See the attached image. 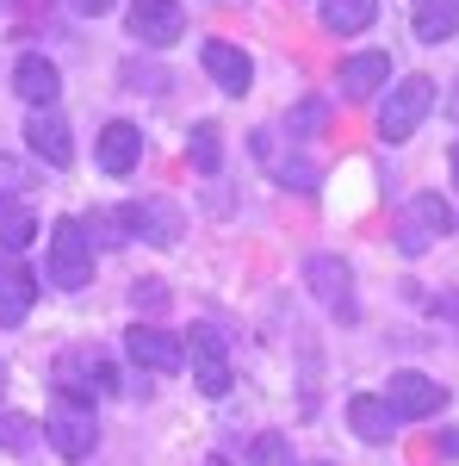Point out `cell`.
Returning a JSON list of instances; mask_svg holds the SVG:
<instances>
[{
	"label": "cell",
	"mask_w": 459,
	"mask_h": 466,
	"mask_svg": "<svg viewBox=\"0 0 459 466\" xmlns=\"http://www.w3.org/2000/svg\"><path fill=\"white\" fill-rule=\"evenodd\" d=\"M44 441H50L63 461H87V454H94V441H100V430H94V398L63 392V386H56L50 417H44Z\"/></svg>",
	"instance_id": "6da1fadb"
},
{
	"label": "cell",
	"mask_w": 459,
	"mask_h": 466,
	"mask_svg": "<svg viewBox=\"0 0 459 466\" xmlns=\"http://www.w3.org/2000/svg\"><path fill=\"white\" fill-rule=\"evenodd\" d=\"M50 287H63V292L94 287V237H87L81 218L50 224Z\"/></svg>",
	"instance_id": "7a4b0ae2"
},
{
	"label": "cell",
	"mask_w": 459,
	"mask_h": 466,
	"mask_svg": "<svg viewBox=\"0 0 459 466\" xmlns=\"http://www.w3.org/2000/svg\"><path fill=\"white\" fill-rule=\"evenodd\" d=\"M454 230H459L454 206H447L441 193H416V199L397 212V249L404 255H428L441 237H454Z\"/></svg>",
	"instance_id": "3957f363"
},
{
	"label": "cell",
	"mask_w": 459,
	"mask_h": 466,
	"mask_svg": "<svg viewBox=\"0 0 459 466\" xmlns=\"http://www.w3.org/2000/svg\"><path fill=\"white\" fill-rule=\"evenodd\" d=\"M428 106H434V81H428V75H404L385 94V106H379V137H385V144L416 137V125L428 118Z\"/></svg>",
	"instance_id": "277c9868"
},
{
	"label": "cell",
	"mask_w": 459,
	"mask_h": 466,
	"mask_svg": "<svg viewBox=\"0 0 459 466\" xmlns=\"http://www.w3.org/2000/svg\"><path fill=\"white\" fill-rule=\"evenodd\" d=\"M100 230H118V243L125 237H143V243H180V212L175 206H162V199H131V206H118L112 218H100Z\"/></svg>",
	"instance_id": "5b68a950"
},
{
	"label": "cell",
	"mask_w": 459,
	"mask_h": 466,
	"mask_svg": "<svg viewBox=\"0 0 459 466\" xmlns=\"http://www.w3.org/2000/svg\"><path fill=\"white\" fill-rule=\"evenodd\" d=\"M304 287L317 292V305L329 318H342V323L360 318V305H354V268L342 255H311V261H304Z\"/></svg>",
	"instance_id": "8992f818"
},
{
	"label": "cell",
	"mask_w": 459,
	"mask_h": 466,
	"mask_svg": "<svg viewBox=\"0 0 459 466\" xmlns=\"http://www.w3.org/2000/svg\"><path fill=\"white\" fill-rule=\"evenodd\" d=\"M186 367H193V386L205 398H224L236 386V373H230V349H224V336H217L212 323H199L193 336H186Z\"/></svg>",
	"instance_id": "52a82bcc"
},
{
	"label": "cell",
	"mask_w": 459,
	"mask_h": 466,
	"mask_svg": "<svg viewBox=\"0 0 459 466\" xmlns=\"http://www.w3.org/2000/svg\"><path fill=\"white\" fill-rule=\"evenodd\" d=\"M125 355L137 360L143 373H180L186 367V336L162 329V323H131L125 329Z\"/></svg>",
	"instance_id": "ba28073f"
},
{
	"label": "cell",
	"mask_w": 459,
	"mask_h": 466,
	"mask_svg": "<svg viewBox=\"0 0 459 466\" xmlns=\"http://www.w3.org/2000/svg\"><path fill=\"white\" fill-rule=\"evenodd\" d=\"M385 404L397 410V417L423 423V417H434V410L447 404V386H441V380H428V373H416V367H404V373H391Z\"/></svg>",
	"instance_id": "9c48e42d"
},
{
	"label": "cell",
	"mask_w": 459,
	"mask_h": 466,
	"mask_svg": "<svg viewBox=\"0 0 459 466\" xmlns=\"http://www.w3.org/2000/svg\"><path fill=\"white\" fill-rule=\"evenodd\" d=\"M131 37H143L149 50H168L186 37V6L180 0H131Z\"/></svg>",
	"instance_id": "30bf717a"
},
{
	"label": "cell",
	"mask_w": 459,
	"mask_h": 466,
	"mask_svg": "<svg viewBox=\"0 0 459 466\" xmlns=\"http://www.w3.org/2000/svg\"><path fill=\"white\" fill-rule=\"evenodd\" d=\"M13 94H19L25 106H56V94H63V69H56L50 56L25 50V56L13 63Z\"/></svg>",
	"instance_id": "8fae6325"
},
{
	"label": "cell",
	"mask_w": 459,
	"mask_h": 466,
	"mask_svg": "<svg viewBox=\"0 0 459 466\" xmlns=\"http://www.w3.org/2000/svg\"><path fill=\"white\" fill-rule=\"evenodd\" d=\"M25 144H32V156H37V162H50V168H69V162H75L69 125H63L50 106H32V118H25Z\"/></svg>",
	"instance_id": "7c38bea8"
},
{
	"label": "cell",
	"mask_w": 459,
	"mask_h": 466,
	"mask_svg": "<svg viewBox=\"0 0 459 466\" xmlns=\"http://www.w3.org/2000/svg\"><path fill=\"white\" fill-rule=\"evenodd\" d=\"M199 63H205V75H212L224 94H248V81H254V63H248L230 37H205L199 44Z\"/></svg>",
	"instance_id": "4fadbf2b"
},
{
	"label": "cell",
	"mask_w": 459,
	"mask_h": 466,
	"mask_svg": "<svg viewBox=\"0 0 459 466\" xmlns=\"http://www.w3.org/2000/svg\"><path fill=\"white\" fill-rule=\"evenodd\" d=\"M32 299H37V274L25 261H0V323H25L32 318Z\"/></svg>",
	"instance_id": "5bb4252c"
},
{
	"label": "cell",
	"mask_w": 459,
	"mask_h": 466,
	"mask_svg": "<svg viewBox=\"0 0 459 466\" xmlns=\"http://www.w3.org/2000/svg\"><path fill=\"white\" fill-rule=\"evenodd\" d=\"M94 156H100L106 175H131L137 156H143V131L131 125V118H112L106 131H100V149H94Z\"/></svg>",
	"instance_id": "9a60e30c"
},
{
	"label": "cell",
	"mask_w": 459,
	"mask_h": 466,
	"mask_svg": "<svg viewBox=\"0 0 459 466\" xmlns=\"http://www.w3.org/2000/svg\"><path fill=\"white\" fill-rule=\"evenodd\" d=\"M348 423H354L360 441H391V430H397L404 417L385 404V392H360V398H348Z\"/></svg>",
	"instance_id": "2e32d148"
},
{
	"label": "cell",
	"mask_w": 459,
	"mask_h": 466,
	"mask_svg": "<svg viewBox=\"0 0 459 466\" xmlns=\"http://www.w3.org/2000/svg\"><path fill=\"white\" fill-rule=\"evenodd\" d=\"M385 81H391V56H385V50H360V56H348V63H342V94H348V100L379 94Z\"/></svg>",
	"instance_id": "e0dca14e"
},
{
	"label": "cell",
	"mask_w": 459,
	"mask_h": 466,
	"mask_svg": "<svg viewBox=\"0 0 459 466\" xmlns=\"http://www.w3.org/2000/svg\"><path fill=\"white\" fill-rule=\"evenodd\" d=\"M254 149H261V162H267V168H274L285 187H298V193H317V168H311L304 156H280V149H274V131H261V137H254Z\"/></svg>",
	"instance_id": "ac0fdd59"
},
{
	"label": "cell",
	"mask_w": 459,
	"mask_h": 466,
	"mask_svg": "<svg viewBox=\"0 0 459 466\" xmlns=\"http://www.w3.org/2000/svg\"><path fill=\"white\" fill-rule=\"evenodd\" d=\"M373 19H379V0H323V32H335V37L366 32Z\"/></svg>",
	"instance_id": "d6986e66"
},
{
	"label": "cell",
	"mask_w": 459,
	"mask_h": 466,
	"mask_svg": "<svg viewBox=\"0 0 459 466\" xmlns=\"http://www.w3.org/2000/svg\"><path fill=\"white\" fill-rule=\"evenodd\" d=\"M459 32V0H416V37L423 44H447Z\"/></svg>",
	"instance_id": "ffe728a7"
},
{
	"label": "cell",
	"mask_w": 459,
	"mask_h": 466,
	"mask_svg": "<svg viewBox=\"0 0 459 466\" xmlns=\"http://www.w3.org/2000/svg\"><path fill=\"white\" fill-rule=\"evenodd\" d=\"M32 237H37V218L25 212L19 199H0V243H6V249H25Z\"/></svg>",
	"instance_id": "44dd1931"
},
{
	"label": "cell",
	"mask_w": 459,
	"mask_h": 466,
	"mask_svg": "<svg viewBox=\"0 0 459 466\" xmlns=\"http://www.w3.org/2000/svg\"><path fill=\"white\" fill-rule=\"evenodd\" d=\"M193 168L199 175H217L224 168V131L217 125H193Z\"/></svg>",
	"instance_id": "7402d4cb"
},
{
	"label": "cell",
	"mask_w": 459,
	"mask_h": 466,
	"mask_svg": "<svg viewBox=\"0 0 459 466\" xmlns=\"http://www.w3.org/2000/svg\"><path fill=\"white\" fill-rule=\"evenodd\" d=\"M37 435H44V430H37L32 417H19V410H0V448H6V454H25Z\"/></svg>",
	"instance_id": "603a6c76"
},
{
	"label": "cell",
	"mask_w": 459,
	"mask_h": 466,
	"mask_svg": "<svg viewBox=\"0 0 459 466\" xmlns=\"http://www.w3.org/2000/svg\"><path fill=\"white\" fill-rule=\"evenodd\" d=\"M248 466H292V448H285V435H254V448H248Z\"/></svg>",
	"instance_id": "cb8c5ba5"
},
{
	"label": "cell",
	"mask_w": 459,
	"mask_h": 466,
	"mask_svg": "<svg viewBox=\"0 0 459 466\" xmlns=\"http://www.w3.org/2000/svg\"><path fill=\"white\" fill-rule=\"evenodd\" d=\"M131 305H137V311H162V305H168V287H162V280H137V287H131Z\"/></svg>",
	"instance_id": "d4e9b609"
},
{
	"label": "cell",
	"mask_w": 459,
	"mask_h": 466,
	"mask_svg": "<svg viewBox=\"0 0 459 466\" xmlns=\"http://www.w3.org/2000/svg\"><path fill=\"white\" fill-rule=\"evenodd\" d=\"M323 125V100H304V106L292 112V137H304V131H317Z\"/></svg>",
	"instance_id": "484cf974"
},
{
	"label": "cell",
	"mask_w": 459,
	"mask_h": 466,
	"mask_svg": "<svg viewBox=\"0 0 459 466\" xmlns=\"http://www.w3.org/2000/svg\"><path fill=\"white\" fill-rule=\"evenodd\" d=\"M19 187H25V168H19L13 156H0V199H13Z\"/></svg>",
	"instance_id": "4316f807"
},
{
	"label": "cell",
	"mask_w": 459,
	"mask_h": 466,
	"mask_svg": "<svg viewBox=\"0 0 459 466\" xmlns=\"http://www.w3.org/2000/svg\"><path fill=\"white\" fill-rule=\"evenodd\" d=\"M75 6H81V13H94V19H100V13H106L112 0H75Z\"/></svg>",
	"instance_id": "83f0119b"
},
{
	"label": "cell",
	"mask_w": 459,
	"mask_h": 466,
	"mask_svg": "<svg viewBox=\"0 0 459 466\" xmlns=\"http://www.w3.org/2000/svg\"><path fill=\"white\" fill-rule=\"evenodd\" d=\"M447 454H459V430H447Z\"/></svg>",
	"instance_id": "f1b7e54d"
},
{
	"label": "cell",
	"mask_w": 459,
	"mask_h": 466,
	"mask_svg": "<svg viewBox=\"0 0 459 466\" xmlns=\"http://www.w3.org/2000/svg\"><path fill=\"white\" fill-rule=\"evenodd\" d=\"M447 162H454V187H459V144H454V156H447Z\"/></svg>",
	"instance_id": "f546056e"
},
{
	"label": "cell",
	"mask_w": 459,
	"mask_h": 466,
	"mask_svg": "<svg viewBox=\"0 0 459 466\" xmlns=\"http://www.w3.org/2000/svg\"><path fill=\"white\" fill-rule=\"evenodd\" d=\"M205 466H224V461H205Z\"/></svg>",
	"instance_id": "4dcf8cb0"
},
{
	"label": "cell",
	"mask_w": 459,
	"mask_h": 466,
	"mask_svg": "<svg viewBox=\"0 0 459 466\" xmlns=\"http://www.w3.org/2000/svg\"><path fill=\"white\" fill-rule=\"evenodd\" d=\"M317 466H335V461H317Z\"/></svg>",
	"instance_id": "1f68e13d"
}]
</instances>
